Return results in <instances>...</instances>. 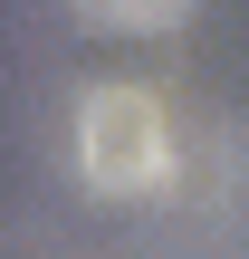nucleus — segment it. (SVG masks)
Wrapping results in <instances>:
<instances>
[{
  "label": "nucleus",
  "mask_w": 249,
  "mask_h": 259,
  "mask_svg": "<svg viewBox=\"0 0 249 259\" xmlns=\"http://www.w3.org/2000/svg\"><path fill=\"white\" fill-rule=\"evenodd\" d=\"M77 19L86 29H125V38H163V29L192 19V0H77Z\"/></svg>",
  "instance_id": "2"
},
{
  "label": "nucleus",
  "mask_w": 249,
  "mask_h": 259,
  "mask_svg": "<svg viewBox=\"0 0 249 259\" xmlns=\"http://www.w3.org/2000/svg\"><path fill=\"white\" fill-rule=\"evenodd\" d=\"M77 173L96 192H154L173 173V125L154 87H86L77 106Z\"/></svg>",
  "instance_id": "1"
}]
</instances>
